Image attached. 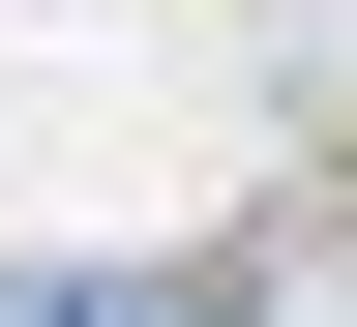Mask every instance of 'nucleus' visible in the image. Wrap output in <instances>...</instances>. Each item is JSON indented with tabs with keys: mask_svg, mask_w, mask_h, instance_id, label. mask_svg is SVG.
Returning a JSON list of instances; mask_svg holds the SVG:
<instances>
[]
</instances>
